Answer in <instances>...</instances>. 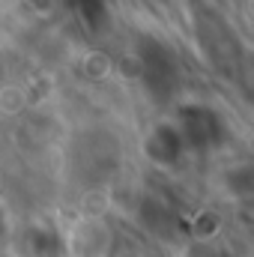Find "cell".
Masks as SVG:
<instances>
[{
    "label": "cell",
    "mask_w": 254,
    "mask_h": 257,
    "mask_svg": "<svg viewBox=\"0 0 254 257\" xmlns=\"http://www.w3.org/2000/svg\"><path fill=\"white\" fill-rule=\"evenodd\" d=\"M183 138L194 147H209L221 141V126L212 111L206 108H186L183 111Z\"/></svg>",
    "instance_id": "2"
},
{
    "label": "cell",
    "mask_w": 254,
    "mask_h": 257,
    "mask_svg": "<svg viewBox=\"0 0 254 257\" xmlns=\"http://www.w3.org/2000/svg\"><path fill=\"white\" fill-rule=\"evenodd\" d=\"M141 57H144V75L150 81V87L159 93V96H168L174 81H177V69H174V60L171 54L159 45V42H147L141 48Z\"/></svg>",
    "instance_id": "1"
}]
</instances>
